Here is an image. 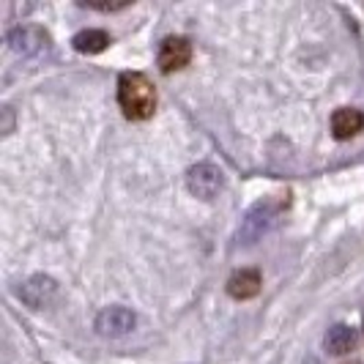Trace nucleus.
Instances as JSON below:
<instances>
[{
    "instance_id": "nucleus-1",
    "label": "nucleus",
    "mask_w": 364,
    "mask_h": 364,
    "mask_svg": "<svg viewBox=\"0 0 364 364\" xmlns=\"http://www.w3.org/2000/svg\"><path fill=\"white\" fill-rule=\"evenodd\" d=\"M118 105L129 121H146L156 109V88L140 72H124L118 80Z\"/></svg>"
},
{
    "instance_id": "nucleus-2",
    "label": "nucleus",
    "mask_w": 364,
    "mask_h": 364,
    "mask_svg": "<svg viewBox=\"0 0 364 364\" xmlns=\"http://www.w3.org/2000/svg\"><path fill=\"white\" fill-rule=\"evenodd\" d=\"M282 208H285V203L282 200L255 203V205L247 211V217L241 219V228H238V233H236L238 244L250 247V244H255L260 236H266L274 225H277V219H279V214H282Z\"/></svg>"
},
{
    "instance_id": "nucleus-3",
    "label": "nucleus",
    "mask_w": 364,
    "mask_h": 364,
    "mask_svg": "<svg viewBox=\"0 0 364 364\" xmlns=\"http://www.w3.org/2000/svg\"><path fill=\"white\" fill-rule=\"evenodd\" d=\"M222 186H225V173L217 164L200 162L189 167V173H186V189L200 200H214L222 192Z\"/></svg>"
},
{
    "instance_id": "nucleus-4",
    "label": "nucleus",
    "mask_w": 364,
    "mask_h": 364,
    "mask_svg": "<svg viewBox=\"0 0 364 364\" xmlns=\"http://www.w3.org/2000/svg\"><path fill=\"white\" fill-rule=\"evenodd\" d=\"M17 296L22 299V304H28L31 310H41L58 296V282L47 274H33L31 279H25L17 288Z\"/></svg>"
},
{
    "instance_id": "nucleus-5",
    "label": "nucleus",
    "mask_w": 364,
    "mask_h": 364,
    "mask_svg": "<svg viewBox=\"0 0 364 364\" xmlns=\"http://www.w3.org/2000/svg\"><path fill=\"white\" fill-rule=\"evenodd\" d=\"M6 41L17 55H41L50 50V36L41 28H33V25H22V28L9 31Z\"/></svg>"
},
{
    "instance_id": "nucleus-6",
    "label": "nucleus",
    "mask_w": 364,
    "mask_h": 364,
    "mask_svg": "<svg viewBox=\"0 0 364 364\" xmlns=\"http://www.w3.org/2000/svg\"><path fill=\"white\" fill-rule=\"evenodd\" d=\"M137 326V315L129 307H107L96 315V331L102 337H124Z\"/></svg>"
},
{
    "instance_id": "nucleus-7",
    "label": "nucleus",
    "mask_w": 364,
    "mask_h": 364,
    "mask_svg": "<svg viewBox=\"0 0 364 364\" xmlns=\"http://www.w3.org/2000/svg\"><path fill=\"white\" fill-rule=\"evenodd\" d=\"M159 69L164 74H173V72H181L183 66L192 60V44L189 38L183 36H167L159 47Z\"/></svg>"
},
{
    "instance_id": "nucleus-8",
    "label": "nucleus",
    "mask_w": 364,
    "mask_h": 364,
    "mask_svg": "<svg viewBox=\"0 0 364 364\" xmlns=\"http://www.w3.org/2000/svg\"><path fill=\"white\" fill-rule=\"evenodd\" d=\"M364 129V112L356 107H340L331 115V134L337 140H350Z\"/></svg>"
},
{
    "instance_id": "nucleus-9",
    "label": "nucleus",
    "mask_w": 364,
    "mask_h": 364,
    "mask_svg": "<svg viewBox=\"0 0 364 364\" xmlns=\"http://www.w3.org/2000/svg\"><path fill=\"white\" fill-rule=\"evenodd\" d=\"M356 343H359L356 328L346 326V323L331 326L326 331V337H323V348H326L331 356H346L350 350H356Z\"/></svg>"
},
{
    "instance_id": "nucleus-10",
    "label": "nucleus",
    "mask_w": 364,
    "mask_h": 364,
    "mask_svg": "<svg viewBox=\"0 0 364 364\" xmlns=\"http://www.w3.org/2000/svg\"><path fill=\"white\" fill-rule=\"evenodd\" d=\"M260 285H263V277L257 269H241L236 272L230 279H228V293L233 296V299H252L260 293Z\"/></svg>"
},
{
    "instance_id": "nucleus-11",
    "label": "nucleus",
    "mask_w": 364,
    "mask_h": 364,
    "mask_svg": "<svg viewBox=\"0 0 364 364\" xmlns=\"http://www.w3.org/2000/svg\"><path fill=\"white\" fill-rule=\"evenodd\" d=\"M74 50L82 55H99L109 47V33L105 31H96V28H88V31H80L77 36L72 38Z\"/></svg>"
},
{
    "instance_id": "nucleus-12",
    "label": "nucleus",
    "mask_w": 364,
    "mask_h": 364,
    "mask_svg": "<svg viewBox=\"0 0 364 364\" xmlns=\"http://www.w3.org/2000/svg\"><path fill=\"white\" fill-rule=\"evenodd\" d=\"M82 6H88V9H96V11H115V9H127L129 3H82Z\"/></svg>"
},
{
    "instance_id": "nucleus-13",
    "label": "nucleus",
    "mask_w": 364,
    "mask_h": 364,
    "mask_svg": "<svg viewBox=\"0 0 364 364\" xmlns=\"http://www.w3.org/2000/svg\"><path fill=\"white\" fill-rule=\"evenodd\" d=\"M11 127H14V115H11V107H3V134H9L11 132Z\"/></svg>"
},
{
    "instance_id": "nucleus-14",
    "label": "nucleus",
    "mask_w": 364,
    "mask_h": 364,
    "mask_svg": "<svg viewBox=\"0 0 364 364\" xmlns=\"http://www.w3.org/2000/svg\"><path fill=\"white\" fill-rule=\"evenodd\" d=\"M304 364H318V359H307Z\"/></svg>"
}]
</instances>
